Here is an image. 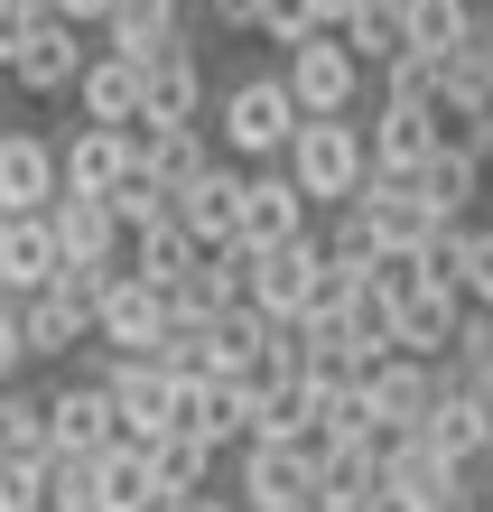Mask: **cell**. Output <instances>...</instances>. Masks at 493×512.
<instances>
[{"instance_id":"32","label":"cell","mask_w":493,"mask_h":512,"mask_svg":"<svg viewBox=\"0 0 493 512\" xmlns=\"http://www.w3.org/2000/svg\"><path fill=\"white\" fill-rule=\"evenodd\" d=\"M103 28H112L121 56H159V47L177 38V0H112Z\"/></svg>"},{"instance_id":"30","label":"cell","mask_w":493,"mask_h":512,"mask_svg":"<svg viewBox=\"0 0 493 512\" xmlns=\"http://www.w3.org/2000/svg\"><path fill=\"white\" fill-rule=\"evenodd\" d=\"M326 243V270H345V280H373V270L391 261L382 252V233H373V215H363V205H335V224L317 233Z\"/></svg>"},{"instance_id":"41","label":"cell","mask_w":493,"mask_h":512,"mask_svg":"<svg viewBox=\"0 0 493 512\" xmlns=\"http://www.w3.org/2000/svg\"><path fill=\"white\" fill-rule=\"evenodd\" d=\"M307 10H317V28H345V19L363 10V0H307Z\"/></svg>"},{"instance_id":"45","label":"cell","mask_w":493,"mask_h":512,"mask_svg":"<svg viewBox=\"0 0 493 512\" xmlns=\"http://www.w3.org/2000/svg\"><path fill=\"white\" fill-rule=\"evenodd\" d=\"M298 512H326V503H298Z\"/></svg>"},{"instance_id":"24","label":"cell","mask_w":493,"mask_h":512,"mask_svg":"<svg viewBox=\"0 0 493 512\" xmlns=\"http://www.w3.org/2000/svg\"><path fill=\"white\" fill-rule=\"evenodd\" d=\"M56 233H47V215H0V289L10 298H28V289H47L56 280Z\"/></svg>"},{"instance_id":"17","label":"cell","mask_w":493,"mask_h":512,"mask_svg":"<svg viewBox=\"0 0 493 512\" xmlns=\"http://www.w3.org/2000/svg\"><path fill=\"white\" fill-rule=\"evenodd\" d=\"M168 429H187L205 447H233V438H252V401H242V382H177V401H168Z\"/></svg>"},{"instance_id":"42","label":"cell","mask_w":493,"mask_h":512,"mask_svg":"<svg viewBox=\"0 0 493 512\" xmlns=\"http://www.w3.org/2000/svg\"><path fill=\"white\" fill-rule=\"evenodd\" d=\"M159 512H233L224 494H177V503H159Z\"/></svg>"},{"instance_id":"11","label":"cell","mask_w":493,"mask_h":512,"mask_svg":"<svg viewBox=\"0 0 493 512\" xmlns=\"http://www.w3.org/2000/svg\"><path fill=\"white\" fill-rule=\"evenodd\" d=\"M47 233H56V261H66V270H94V280L131 270V252H121V224H112L103 196H56V205H47Z\"/></svg>"},{"instance_id":"31","label":"cell","mask_w":493,"mask_h":512,"mask_svg":"<svg viewBox=\"0 0 493 512\" xmlns=\"http://www.w3.org/2000/svg\"><path fill=\"white\" fill-rule=\"evenodd\" d=\"M400 28H410V47L456 56V47L475 38V0H400Z\"/></svg>"},{"instance_id":"1","label":"cell","mask_w":493,"mask_h":512,"mask_svg":"<svg viewBox=\"0 0 493 512\" xmlns=\"http://www.w3.org/2000/svg\"><path fill=\"white\" fill-rule=\"evenodd\" d=\"M373 289H382V308H391V354L447 364L456 326H466V289H456V280H438V270H419V261H400V252L373 270Z\"/></svg>"},{"instance_id":"7","label":"cell","mask_w":493,"mask_h":512,"mask_svg":"<svg viewBox=\"0 0 493 512\" xmlns=\"http://www.w3.org/2000/svg\"><path fill=\"white\" fill-rule=\"evenodd\" d=\"M103 391H112V419H121V438L112 447H149L168 429V401H177V382L159 373V354H103V373H94Z\"/></svg>"},{"instance_id":"26","label":"cell","mask_w":493,"mask_h":512,"mask_svg":"<svg viewBox=\"0 0 493 512\" xmlns=\"http://www.w3.org/2000/svg\"><path fill=\"white\" fill-rule=\"evenodd\" d=\"M140 457H149V485H159V503L205 494V475H214V447H205V438H187V429H159Z\"/></svg>"},{"instance_id":"8","label":"cell","mask_w":493,"mask_h":512,"mask_svg":"<svg viewBox=\"0 0 493 512\" xmlns=\"http://www.w3.org/2000/svg\"><path fill=\"white\" fill-rule=\"evenodd\" d=\"M307 494H317L307 438H242V512H298Z\"/></svg>"},{"instance_id":"37","label":"cell","mask_w":493,"mask_h":512,"mask_svg":"<svg viewBox=\"0 0 493 512\" xmlns=\"http://www.w3.org/2000/svg\"><path fill=\"white\" fill-rule=\"evenodd\" d=\"M252 38H270V47H298V38H317V10H307V0H261Z\"/></svg>"},{"instance_id":"22","label":"cell","mask_w":493,"mask_h":512,"mask_svg":"<svg viewBox=\"0 0 493 512\" xmlns=\"http://www.w3.org/2000/svg\"><path fill=\"white\" fill-rule=\"evenodd\" d=\"M438 140H447V131H438V112L410 103V94H391V103H382V122L363 131L373 168H428V149H438Z\"/></svg>"},{"instance_id":"18","label":"cell","mask_w":493,"mask_h":512,"mask_svg":"<svg viewBox=\"0 0 493 512\" xmlns=\"http://www.w3.org/2000/svg\"><path fill=\"white\" fill-rule=\"evenodd\" d=\"M131 131H103V122H84L66 149H56V196H112V177L131 168Z\"/></svg>"},{"instance_id":"44","label":"cell","mask_w":493,"mask_h":512,"mask_svg":"<svg viewBox=\"0 0 493 512\" xmlns=\"http://www.w3.org/2000/svg\"><path fill=\"white\" fill-rule=\"evenodd\" d=\"M363 512H419L410 494H391V485H373V503H363Z\"/></svg>"},{"instance_id":"15","label":"cell","mask_w":493,"mask_h":512,"mask_svg":"<svg viewBox=\"0 0 493 512\" xmlns=\"http://www.w3.org/2000/svg\"><path fill=\"white\" fill-rule=\"evenodd\" d=\"M438 373H447V364H438ZM419 438L438 447V457H456V466H484V457H493V401H475L466 382H438V401H428Z\"/></svg>"},{"instance_id":"19","label":"cell","mask_w":493,"mask_h":512,"mask_svg":"<svg viewBox=\"0 0 493 512\" xmlns=\"http://www.w3.org/2000/svg\"><path fill=\"white\" fill-rule=\"evenodd\" d=\"M233 205H242V168L205 159L187 187H177V224H187L205 252H233Z\"/></svg>"},{"instance_id":"2","label":"cell","mask_w":493,"mask_h":512,"mask_svg":"<svg viewBox=\"0 0 493 512\" xmlns=\"http://www.w3.org/2000/svg\"><path fill=\"white\" fill-rule=\"evenodd\" d=\"M280 168L298 177V196H307V205H354V196H363V177H373V149H363V122H354V112H317V122H298V131H289Z\"/></svg>"},{"instance_id":"43","label":"cell","mask_w":493,"mask_h":512,"mask_svg":"<svg viewBox=\"0 0 493 512\" xmlns=\"http://www.w3.org/2000/svg\"><path fill=\"white\" fill-rule=\"evenodd\" d=\"M47 10H56V19H103L112 0H47Z\"/></svg>"},{"instance_id":"21","label":"cell","mask_w":493,"mask_h":512,"mask_svg":"<svg viewBox=\"0 0 493 512\" xmlns=\"http://www.w3.org/2000/svg\"><path fill=\"white\" fill-rule=\"evenodd\" d=\"M140 84H149L140 122H196V103H205V66H196L187 38H168L159 56H140Z\"/></svg>"},{"instance_id":"39","label":"cell","mask_w":493,"mask_h":512,"mask_svg":"<svg viewBox=\"0 0 493 512\" xmlns=\"http://www.w3.org/2000/svg\"><path fill=\"white\" fill-rule=\"evenodd\" d=\"M19 364H28V345H19V298L0 289V382H10Z\"/></svg>"},{"instance_id":"34","label":"cell","mask_w":493,"mask_h":512,"mask_svg":"<svg viewBox=\"0 0 493 512\" xmlns=\"http://www.w3.org/2000/svg\"><path fill=\"white\" fill-rule=\"evenodd\" d=\"M335 38H345V47L363 56V66H391V56L410 47V28H400V0H363V10H354L345 28H335Z\"/></svg>"},{"instance_id":"12","label":"cell","mask_w":493,"mask_h":512,"mask_svg":"<svg viewBox=\"0 0 493 512\" xmlns=\"http://www.w3.org/2000/svg\"><path fill=\"white\" fill-rule=\"evenodd\" d=\"M438 364H419V354H382L373 373H363V410H373V429L382 438H410L419 419H428V401H438Z\"/></svg>"},{"instance_id":"28","label":"cell","mask_w":493,"mask_h":512,"mask_svg":"<svg viewBox=\"0 0 493 512\" xmlns=\"http://www.w3.org/2000/svg\"><path fill=\"white\" fill-rule=\"evenodd\" d=\"M196 261H205V243H196V233L177 224V215H168V224H140V233H131V270H140L149 289H168L177 270H196Z\"/></svg>"},{"instance_id":"9","label":"cell","mask_w":493,"mask_h":512,"mask_svg":"<svg viewBox=\"0 0 493 512\" xmlns=\"http://www.w3.org/2000/svg\"><path fill=\"white\" fill-rule=\"evenodd\" d=\"M307 215H317V205L298 196V177L261 159L252 177H242V205H233V243H242V252H270V243H298V233H307Z\"/></svg>"},{"instance_id":"3","label":"cell","mask_w":493,"mask_h":512,"mask_svg":"<svg viewBox=\"0 0 493 512\" xmlns=\"http://www.w3.org/2000/svg\"><path fill=\"white\" fill-rule=\"evenodd\" d=\"M363 215H373V233H382V252H400V261H419L428 243H438V233L456 224V215H438V205L419 196V168H373L363 177Z\"/></svg>"},{"instance_id":"23","label":"cell","mask_w":493,"mask_h":512,"mask_svg":"<svg viewBox=\"0 0 493 512\" xmlns=\"http://www.w3.org/2000/svg\"><path fill=\"white\" fill-rule=\"evenodd\" d=\"M28 94H66V84L84 75V47H75V19H56L38 10V28H28V47H19V66H10Z\"/></svg>"},{"instance_id":"38","label":"cell","mask_w":493,"mask_h":512,"mask_svg":"<svg viewBox=\"0 0 493 512\" xmlns=\"http://www.w3.org/2000/svg\"><path fill=\"white\" fill-rule=\"evenodd\" d=\"M38 10H47V0H0V75L19 66V47H28V28H38Z\"/></svg>"},{"instance_id":"36","label":"cell","mask_w":493,"mask_h":512,"mask_svg":"<svg viewBox=\"0 0 493 512\" xmlns=\"http://www.w3.org/2000/svg\"><path fill=\"white\" fill-rule=\"evenodd\" d=\"M0 447H47V401L0 382Z\"/></svg>"},{"instance_id":"5","label":"cell","mask_w":493,"mask_h":512,"mask_svg":"<svg viewBox=\"0 0 493 512\" xmlns=\"http://www.w3.org/2000/svg\"><path fill=\"white\" fill-rule=\"evenodd\" d=\"M298 122H307V112L289 103L280 75H242L224 94V122H214V131H224V149H242V159H280Z\"/></svg>"},{"instance_id":"25","label":"cell","mask_w":493,"mask_h":512,"mask_svg":"<svg viewBox=\"0 0 493 512\" xmlns=\"http://www.w3.org/2000/svg\"><path fill=\"white\" fill-rule=\"evenodd\" d=\"M419 196L438 205V215H475V196H484V149H475V140H438V149H428V168H419Z\"/></svg>"},{"instance_id":"6","label":"cell","mask_w":493,"mask_h":512,"mask_svg":"<svg viewBox=\"0 0 493 512\" xmlns=\"http://www.w3.org/2000/svg\"><path fill=\"white\" fill-rule=\"evenodd\" d=\"M289 103L307 112V122H317V112H354V94H363V56L335 38V28H317V38H298L289 47Z\"/></svg>"},{"instance_id":"4","label":"cell","mask_w":493,"mask_h":512,"mask_svg":"<svg viewBox=\"0 0 493 512\" xmlns=\"http://www.w3.org/2000/svg\"><path fill=\"white\" fill-rule=\"evenodd\" d=\"M326 280V243L298 233V243H270V252H242V298L261 317H307V298Z\"/></svg>"},{"instance_id":"16","label":"cell","mask_w":493,"mask_h":512,"mask_svg":"<svg viewBox=\"0 0 493 512\" xmlns=\"http://www.w3.org/2000/svg\"><path fill=\"white\" fill-rule=\"evenodd\" d=\"M75 94H84V122H103V131H131L140 112H149V84H140V56H84V75H75Z\"/></svg>"},{"instance_id":"35","label":"cell","mask_w":493,"mask_h":512,"mask_svg":"<svg viewBox=\"0 0 493 512\" xmlns=\"http://www.w3.org/2000/svg\"><path fill=\"white\" fill-rule=\"evenodd\" d=\"M456 289H466V308H493V224L466 215V261H456Z\"/></svg>"},{"instance_id":"29","label":"cell","mask_w":493,"mask_h":512,"mask_svg":"<svg viewBox=\"0 0 493 512\" xmlns=\"http://www.w3.org/2000/svg\"><path fill=\"white\" fill-rule=\"evenodd\" d=\"M131 140H140V159L149 168H159L168 177V187H187V177L214 159V149H205V131L196 122H131Z\"/></svg>"},{"instance_id":"40","label":"cell","mask_w":493,"mask_h":512,"mask_svg":"<svg viewBox=\"0 0 493 512\" xmlns=\"http://www.w3.org/2000/svg\"><path fill=\"white\" fill-rule=\"evenodd\" d=\"M205 10L224 19V28H252V19H261V0H205Z\"/></svg>"},{"instance_id":"14","label":"cell","mask_w":493,"mask_h":512,"mask_svg":"<svg viewBox=\"0 0 493 512\" xmlns=\"http://www.w3.org/2000/svg\"><path fill=\"white\" fill-rule=\"evenodd\" d=\"M112 438H121V419H112V391H103V382H66V391H47V447H56L66 466L103 457Z\"/></svg>"},{"instance_id":"46","label":"cell","mask_w":493,"mask_h":512,"mask_svg":"<svg viewBox=\"0 0 493 512\" xmlns=\"http://www.w3.org/2000/svg\"><path fill=\"white\" fill-rule=\"evenodd\" d=\"M484 159H493V140H484Z\"/></svg>"},{"instance_id":"33","label":"cell","mask_w":493,"mask_h":512,"mask_svg":"<svg viewBox=\"0 0 493 512\" xmlns=\"http://www.w3.org/2000/svg\"><path fill=\"white\" fill-rule=\"evenodd\" d=\"M447 382H466L475 401H493V308H466V326L447 345Z\"/></svg>"},{"instance_id":"10","label":"cell","mask_w":493,"mask_h":512,"mask_svg":"<svg viewBox=\"0 0 493 512\" xmlns=\"http://www.w3.org/2000/svg\"><path fill=\"white\" fill-rule=\"evenodd\" d=\"M94 336H103V354H149L168 336V289H149L140 270H112L94 298Z\"/></svg>"},{"instance_id":"20","label":"cell","mask_w":493,"mask_h":512,"mask_svg":"<svg viewBox=\"0 0 493 512\" xmlns=\"http://www.w3.org/2000/svg\"><path fill=\"white\" fill-rule=\"evenodd\" d=\"M56 205V149L38 131H0V215H47Z\"/></svg>"},{"instance_id":"27","label":"cell","mask_w":493,"mask_h":512,"mask_svg":"<svg viewBox=\"0 0 493 512\" xmlns=\"http://www.w3.org/2000/svg\"><path fill=\"white\" fill-rule=\"evenodd\" d=\"M103 205H112V224H121V233H140V224H168V215H177V187L131 149V168L112 177V196H103Z\"/></svg>"},{"instance_id":"13","label":"cell","mask_w":493,"mask_h":512,"mask_svg":"<svg viewBox=\"0 0 493 512\" xmlns=\"http://www.w3.org/2000/svg\"><path fill=\"white\" fill-rule=\"evenodd\" d=\"M84 336H94V298H84L66 270H56L47 289H28L19 298V345L38 354V364H56V354H75Z\"/></svg>"}]
</instances>
